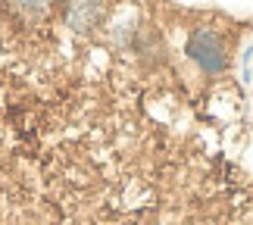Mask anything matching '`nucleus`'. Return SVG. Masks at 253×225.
I'll use <instances>...</instances> for the list:
<instances>
[{"label": "nucleus", "instance_id": "f257e3e1", "mask_svg": "<svg viewBox=\"0 0 253 225\" xmlns=\"http://www.w3.org/2000/svg\"><path fill=\"white\" fill-rule=\"evenodd\" d=\"M191 56H194V60H200L210 72H216V69H222V66H225L222 44H219L210 32H203V35H197V38L191 41Z\"/></svg>", "mask_w": 253, "mask_h": 225}]
</instances>
